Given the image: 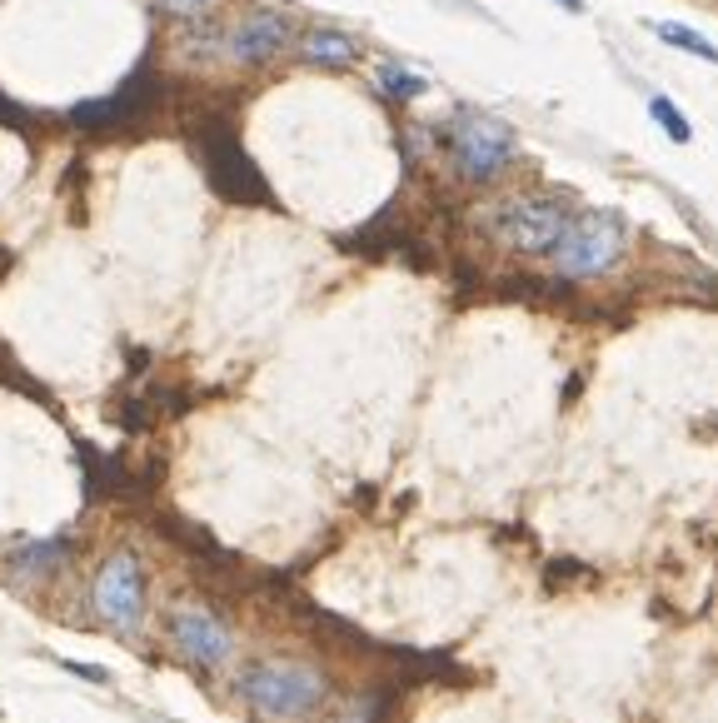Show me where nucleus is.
<instances>
[{"label":"nucleus","instance_id":"nucleus-14","mask_svg":"<svg viewBox=\"0 0 718 723\" xmlns=\"http://www.w3.org/2000/svg\"><path fill=\"white\" fill-rule=\"evenodd\" d=\"M648 115H654V125H658V131H664L674 145H688V141H694V125L684 121V111H678L668 95H654V101H648Z\"/></svg>","mask_w":718,"mask_h":723},{"label":"nucleus","instance_id":"nucleus-10","mask_svg":"<svg viewBox=\"0 0 718 723\" xmlns=\"http://www.w3.org/2000/svg\"><path fill=\"white\" fill-rule=\"evenodd\" d=\"M140 105H145V95L140 91H115L105 95V101H80L75 111H70V125H80V131H105V125H125L140 115Z\"/></svg>","mask_w":718,"mask_h":723},{"label":"nucleus","instance_id":"nucleus-4","mask_svg":"<svg viewBox=\"0 0 718 723\" xmlns=\"http://www.w3.org/2000/svg\"><path fill=\"white\" fill-rule=\"evenodd\" d=\"M568 205L558 195H524L494 210V235L504 245H514L519 255H548L558 245V235L568 230Z\"/></svg>","mask_w":718,"mask_h":723},{"label":"nucleus","instance_id":"nucleus-9","mask_svg":"<svg viewBox=\"0 0 718 723\" xmlns=\"http://www.w3.org/2000/svg\"><path fill=\"white\" fill-rule=\"evenodd\" d=\"M299 61L319 65V71H345V65L359 61V45L355 35L335 31V25H309L305 41H299Z\"/></svg>","mask_w":718,"mask_h":723},{"label":"nucleus","instance_id":"nucleus-5","mask_svg":"<svg viewBox=\"0 0 718 723\" xmlns=\"http://www.w3.org/2000/svg\"><path fill=\"white\" fill-rule=\"evenodd\" d=\"M95 609L105 613L110 623H140V609H145V569H140L135 554H110L95 574Z\"/></svg>","mask_w":718,"mask_h":723},{"label":"nucleus","instance_id":"nucleus-6","mask_svg":"<svg viewBox=\"0 0 718 723\" xmlns=\"http://www.w3.org/2000/svg\"><path fill=\"white\" fill-rule=\"evenodd\" d=\"M205 171H209V185H215L225 200H265V180H259L249 155L239 151L229 135L205 151Z\"/></svg>","mask_w":718,"mask_h":723},{"label":"nucleus","instance_id":"nucleus-12","mask_svg":"<svg viewBox=\"0 0 718 723\" xmlns=\"http://www.w3.org/2000/svg\"><path fill=\"white\" fill-rule=\"evenodd\" d=\"M654 35H658L664 45H678V51H688V55H698V61H714V65H718V45H714V41H704V35H698L694 25L658 21V25H654Z\"/></svg>","mask_w":718,"mask_h":723},{"label":"nucleus","instance_id":"nucleus-2","mask_svg":"<svg viewBox=\"0 0 718 723\" xmlns=\"http://www.w3.org/2000/svg\"><path fill=\"white\" fill-rule=\"evenodd\" d=\"M449 141V161L459 165V175L474 185H489L494 175L509 171L514 161V131L494 115H479V111H459L444 131Z\"/></svg>","mask_w":718,"mask_h":723},{"label":"nucleus","instance_id":"nucleus-8","mask_svg":"<svg viewBox=\"0 0 718 723\" xmlns=\"http://www.w3.org/2000/svg\"><path fill=\"white\" fill-rule=\"evenodd\" d=\"M170 633H175L180 653H189L195 663H225L229 659V629L209 609H180L175 619H170Z\"/></svg>","mask_w":718,"mask_h":723},{"label":"nucleus","instance_id":"nucleus-16","mask_svg":"<svg viewBox=\"0 0 718 723\" xmlns=\"http://www.w3.org/2000/svg\"><path fill=\"white\" fill-rule=\"evenodd\" d=\"M165 11H175V16H199V11H209V0H165Z\"/></svg>","mask_w":718,"mask_h":723},{"label":"nucleus","instance_id":"nucleus-11","mask_svg":"<svg viewBox=\"0 0 718 723\" xmlns=\"http://www.w3.org/2000/svg\"><path fill=\"white\" fill-rule=\"evenodd\" d=\"M375 81H379V91L389 95V101H419V95L429 91V81L424 75H414V71H404V65H394V61H384L375 71Z\"/></svg>","mask_w":718,"mask_h":723},{"label":"nucleus","instance_id":"nucleus-7","mask_svg":"<svg viewBox=\"0 0 718 723\" xmlns=\"http://www.w3.org/2000/svg\"><path fill=\"white\" fill-rule=\"evenodd\" d=\"M289 45V21L279 11H255L229 31V55L239 65H265Z\"/></svg>","mask_w":718,"mask_h":723},{"label":"nucleus","instance_id":"nucleus-1","mask_svg":"<svg viewBox=\"0 0 718 723\" xmlns=\"http://www.w3.org/2000/svg\"><path fill=\"white\" fill-rule=\"evenodd\" d=\"M239 693H245L249 709H259L265 719H305L309 709H319L325 699V679L305 663H249L245 679H239Z\"/></svg>","mask_w":718,"mask_h":723},{"label":"nucleus","instance_id":"nucleus-13","mask_svg":"<svg viewBox=\"0 0 718 723\" xmlns=\"http://www.w3.org/2000/svg\"><path fill=\"white\" fill-rule=\"evenodd\" d=\"M60 559H65V539H40V544H25L10 564H16L20 574H50Z\"/></svg>","mask_w":718,"mask_h":723},{"label":"nucleus","instance_id":"nucleus-3","mask_svg":"<svg viewBox=\"0 0 718 723\" xmlns=\"http://www.w3.org/2000/svg\"><path fill=\"white\" fill-rule=\"evenodd\" d=\"M548 255H554L558 275H568V280H594V275L614 270V260L624 255V220L608 210L578 215V220H568V230L558 235V245Z\"/></svg>","mask_w":718,"mask_h":723},{"label":"nucleus","instance_id":"nucleus-15","mask_svg":"<svg viewBox=\"0 0 718 723\" xmlns=\"http://www.w3.org/2000/svg\"><path fill=\"white\" fill-rule=\"evenodd\" d=\"M65 669L75 673V679H90V683H110V673L100 669V663H70V659H65Z\"/></svg>","mask_w":718,"mask_h":723},{"label":"nucleus","instance_id":"nucleus-17","mask_svg":"<svg viewBox=\"0 0 718 723\" xmlns=\"http://www.w3.org/2000/svg\"><path fill=\"white\" fill-rule=\"evenodd\" d=\"M554 6H564V11H584V0H554Z\"/></svg>","mask_w":718,"mask_h":723}]
</instances>
